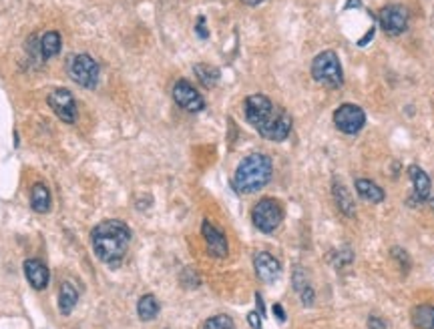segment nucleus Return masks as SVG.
<instances>
[{"mask_svg": "<svg viewBox=\"0 0 434 329\" xmlns=\"http://www.w3.org/2000/svg\"><path fill=\"white\" fill-rule=\"evenodd\" d=\"M374 32H376V27H370L368 32L364 34V38H360V40H358V47H366V44H368V42L374 38Z\"/></svg>", "mask_w": 434, "mask_h": 329, "instance_id": "7c9ffc66", "label": "nucleus"}, {"mask_svg": "<svg viewBox=\"0 0 434 329\" xmlns=\"http://www.w3.org/2000/svg\"><path fill=\"white\" fill-rule=\"evenodd\" d=\"M68 77L83 89H94L101 79V66L91 55H75L68 60Z\"/></svg>", "mask_w": 434, "mask_h": 329, "instance_id": "39448f33", "label": "nucleus"}, {"mask_svg": "<svg viewBox=\"0 0 434 329\" xmlns=\"http://www.w3.org/2000/svg\"><path fill=\"white\" fill-rule=\"evenodd\" d=\"M159 309H161V305L155 300V295H151V293L143 295L141 300L137 301V315H139L141 321H153L159 315Z\"/></svg>", "mask_w": 434, "mask_h": 329, "instance_id": "4be33fe9", "label": "nucleus"}, {"mask_svg": "<svg viewBox=\"0 0 434 329\" xmlns=\"http://www.w3.org/2000/svg\"><path fill=\"white\" fill-rule=\"evenodd\" d=\"M272 175H274L272 159L264 153H253L238 165L231 185L240 195H249L264 189L272 181Z\"/></svg>", "mask_w": 434, "mask_h": 329, "instance_id": "f03ea898", "label": "nucleus"}, {"mask_svg": "<svg viewBox=\"0 0 434 329\" xmlns=\"http://www.w3.org/2000/svg\"><path fill=\"white\" fill-rule=\"evenodd\" d=\"M77 301H79V291L68 281L61 283V289H59V311L62 315H71V311L75 309Z\"/></svg>", "mask_w": 434, "mask_h": 329, "instance_id": "412c9836", "label": "nucleus"}, {"mask_svg": "<svg viewBox=\"0 0 434 329\" xmlns=\"http://www.w3.org/2000/svg\"><path fill=\"white\" fill-rule=\"evenodd\" d=\"M94 255L109 267H117L123 261L131 243V229L125 221L109 219L99 223L91 233Z\"/></svg>", "mask_w": 434, "mask_h": 329, "instance_id": "f257e3e1", "label": "nucleus"}, {"mask_svg": "<svg viewBox=\"0 0 434 329\" xmlns=\"http://www.w3.org/2000/svg\"><path fill=\"white\" fill-rule=\"evenodd\" d=\"M51 205H53V199H51V191H49V187H47V185H42V183L32 185V189H31L32 211H34V213L44 215V213H49V211H51Z\"/></svg>", "mask_w": 434, "mask_h": 329, "instance_id": "f3484780", "label": "nucleus"}, {"mask_svg": "<svg viewBox=\"0 0 434 329\" xmlns=\"http://www.w3.org/2000/svg\"><path fill=\"white\" fill-rule=\"evenodd\" d=\"M255 303H257V313L264 317V315H266V305H264V300H261L259 293H255Z\"/></svg>", "mask_w": 434, "mask_h": 329, "instance_id": "473e14b6", "label": "nucleus"}, {"mask_svg": "<svg viewBox=\"0 0 434 329\" xmlns=\"http://www.w3.org/2000/svg\"><path fill=\"white\" fill-rule=\"evenodd\" d=\"M251 221L261 233H274L283 221V207L276 199H259L251 209Z\"/></svg>", "mask_w": 434, "mask_h": 329, "instance_id": "20e7f679", "label": "nucleus"}, {"mask_svg": "<svg viewBox=\"0 0 434 329\" xmlns=\"http://www.w3.org/2000/svg\"><path fill=\"white\" fill-rule=\"evenodd\" d=\"M292 115L276 105V109L272 111V115L264 120L255 131L266 139V141H274V143H281L290 137L292 133Z\"/></svg>", "mask_w": 434, "mask_h": 329, "instance_id": "423d86ee", "label": "nucleus"}, {"mask_svg": "<svg viewBox=\"0 0 434 329\" xmlns=\"http://www.w3.org/2000/svg\"><path fill=\"white\" fill-rule=\"evenodd\" d=\"M332 195H334V201H336L340 213H344L346 217H354L356 215V201H354V197L350 195V191L346 189L344 183L334 179V183H332Z\"/></svg>", "mask_w": 434, "mask_h": 329, "instance_id": "dca6fc26", "label": "nucleus"}, {"mask_svg": "<svg viewBox=\"0 0 434 329\" xmlns=\"http://www.w3.org/2000/svg\"><path fill=\"white\" fill-rule=\"evenodd\" d=\"M201 233H203V239L207 243L209 255L216 257V259H225L227 253H229V243H227V237L223 235V231H219L212 221L205 219L201 223Z\"/></svg>", "mask_w": 434, "mask_h": 329, "instance_id": "f8f14e48", "label": "nucleus"}, {"mask_svg": "<svg viewBox=\"0 0 434 329\" xmlns=\"http://www.w3.org/2000/svg\"><path fill=\"white\" fill-rule=\"evenodd\" d=\"M410 12L404 4H388L378 12V25L388 36H400L408 29Z\"/></svg>", "mask_w": 434, "mask_h": 329, "instance_id": "0eeeda50", "label": "nucleus"}, {"mask_svg": "<svg viewBox=\"0 0 434 329\" xmlns=\"http://www.w3.org/2000/svg\"><path fill=\"white\" fill-rule=\"evenodd\" d=\"M272 309H274V315L278 317L279 324H285V311H283V307H281L279 303H276V305H274Z\"/></svg>", "mask_w": 434, "mask_h": 329, "instance_id": "2f4dec72", "label": "nucleus"}, {"mask_svg": "<svg viewBox=\"0 0 434 329\" xmlns=\"http://www.w3.org/2000/svg\"><path fill=\"white\" fill-rule=\"evenodd\" d=\"M38 49H40V57L44 60L57 57L62 49V36L57 30L44 32V34L40 36V40H38Z\"/></svg>", "mask_w": 434, "mask_h": 329, "instance_id": "a211bd4d", "label": "nucleus"}, {"mask_svg": "<svg viewBox=\"0 0 434 329\" xmlns=\"http://www.w3.org/2000/svg\"><path fill=\"white\" fill-rule=\"evenodd\" d=\"M368 329H388V324L378 315H370L368 317Z\"/></svg>", "mask_w": 434, "mask_h": 329, "instance_id": "c85d7f7f", "label": "nucleus"}, {"mask_svg": "<svg viewBox=\"0 0 434 329\" xmlns=\"http://www.w3.org/2000/svg\"><path fill=\"white\" fill-rule=\"evenodd\" d=\"M392 255H398V263L403 265L404 273H406V271H408V267H410V257H408V253H406V251H403L400 247H394V249H392Z\"/></svg>", "mask_w": 434, "mask_h": 329, "instance_id": "cd10ccee", "label": "nucleus"}, {"mask_svg": "<svg viewBox=\"0 0 434 329\" xmlns=\"http://www.w3.org/2000/svg\"><path fill=\"white\" fill-rule=\"evenodd\" d=\"M334 124L344 135H358L366 127V113L358 105H340L334 111Z\"/></svg>", "mask_w": 434, "mask_h": 329, "instance_id": "6e6552de", "label": "nucleus"}, {"mask_svg": "<svg viewBox=\"0 0 434 329\" xmlns=\"http://www.w3.org/2000/svg\"><path fill=\"white\" fill-rule=\"evenodd\" d=\"M360 4H362V0H348L344 8L348 10V8H354V6H360Z\"/></svg>", "mask_w": 434, "mask_h": 329, "instance_id": "72a5a7b5", "label": "nucleus"}, {"mask_svg": "<svg viewBox=\"0 0 434 329\" xmlns=\"http://www.w3.org/2000/svg\"><path fill=\"white\" fill-rule=\"evenodd\" d=\"M274 109H276L274 101H272L270 96L261 94V92L249 94L248 98H246V103H244V113H246V119H248V122L253 127V129H257L264 120L268 119V117L272 115V111H274Z\"/></svg>", "mask_w": 434, "mask_h": 329, "instance_id": "9d476101", "label": "nucleus"}, {"mask_svg": "<svg viewBox=\"0 0 434 329\" xmlns=\"http://www.w3.org/2000/svg\"><path fill=\"white\" fill-rule=\"evenodd\" d=\"M193 73H195L197 81H199L203 87H207V89L216 87L217 83H219V79H221L219 68H217V66H212V64H205V62L195 64V66H193Z\"/></svg>", "mask_w": 434, "mask_h": 329, "instance_id": "aec40b11", "label": "nucleus"}, {"mask_svg": "<svg viewBox=\"0 0 434 329\" xmlns=\"http://www.w3.org/2000/svg\"><path fill=\"white\" fill-rule=\"evenodd\" d=\"M173 101L187 113H199L205 109V101L201 92L195 89L189 81L181 79L173 85Z\"/></svg>", "mask_w": 434, "mask_h": 329, "instance_id": "9b49d317", "label": "nucleus"}, {"mask_svg": "<svg viewBox=\"0 0 434 329\" xmlns=\"http://www.w3.org/2000/svg\"><path fill=\"white\" fill-rule=\"evenodd\" d=\"M292 283H294V289H296L298 293H302L304 289H308V287H310V281H308V273H306V269L296 267L294 273H292Z\"/></svg>", "mask_w": 434, "mask_h": 329, "instance_id": "393cba45", "label": "nucleus"}, {"mask_svg": "<svg viewBox=\"0 0 434 329\" xmlns=\"http://www.w3.org/2000/svg\"><path fill=\"white\" fill-rule=\"evenodd\" d=\"M412 324L418 329H434V305H418L412 309Z\"/></svg>", "mask_w": 434, "mask_h": 329, "instance_id": "5701e85b", "label": "nucleus"}, {"mask_svg": "<svg viewBox=\"0 0 434 329\" xmlns=\"http://www.w3.org/2000/svg\"><path fill=\"white\" fill-rule=\"evenodd\" d=\"M203 329H235V324L229 315L225 313H219V315H214L209 317L205 324H203Z\"/></svg>", "mask_w": 434, "mask_h": 329, "instance_id": "b1692460", "label": "nucleus"}, {"mask_svg": "<svg viewBox=\"0 0 434 329\" xmlns=\"http://www.w3.org/2000/svg\"><path fill=\"white\" fill-rule=\"evenodd\" d=\"M311 79L328 89H340L344 85V70L340 57L334 51H322L311 60Z\"/></svg>", "mask_w": 434, "mask_h": 329, "instance_id": "7ed1b4c3", "label": "nucleus"}, {"mask_svg": "<svg viewBox=\"0 0 434 329\" xmlns=\"http://www.w3.org/2000/svg\"><path fill=\"white\" fill-rule=\"evenodd\" d=\"M244 4H248V6H257V4H261L264 0H242Z\"/></svg>", "mask_w": 434, "mask_h": 329, "instance_id": "f704fd0d", "label": "nucleus"}, {"mask_svg": "<svg viewBox=\"0 0 434 329\" xmlns=\"http://www.w3.org/2000/svg\"><path fill=\"white\" fill-rule=\"evenodd\" d=\"M248 324L251 326V329H261V315L257 311H251L248 313Z\"/></svg>", "mask_w": 434, "mask_h": 329, "instance_id": "c756f323", "label": "nucleus"}, {"mask_svg": "<svg viewBox=\"0 0 434 329\" xmlns=\"http://www.w3.org/2000/svg\"><path fill=\"white\" fill-rule=\"evenodd\" d=\"M181 283H183L186 287H189V289H193V287L199 285V275L193 269H186L181 273Z\"/></svg>", "mask_w": 434, "mask_h": 329, "instance_id": "a878e982", "label": "nucleus"}, {"mask_svg": "<svg viewBox=\"0 0 434 329\" xmlns=\"http://www.w3.org/2000/svg\"><path fill=\"white\" fill-rule=\"evenodd\" d=\"M195 34L199 36V38H207L209 36V30H207V21H205V16H199L197 18V23H195Z\"/></svg>", "mask_w": 434, "mask_h": 329, "instance_id": "bb28decb", "label": "nucleus"}, {"mask_svg": "<svg viewBox=\"0 0 434 329\" xmlns=\"http://www.w3.org/2000/svg\"><path fill=\"white\" fill-rule=\"evenodd\" d=\"M408 177L412 181V187H414V193H412V199H408V205H420L424 201L431 199V177L418 167V165H410L408 167Z\"/></svg>", "mask_w": 434, "mask_h": 329, "instance_id": "ddd939ff", "label": "nucleus"}, {"mask_svg": "<svg viewBox=\"0 0 434 329\" xmlns=\"http://www.w3.org/2000/svg\"><path fill=\"white\" fill-rule=\"evenodd\" d=\"M49 107L53 109V113L62 120L73 124L77 120V103H75V94L68 89H55L49 92L47 96Z\"/></svg>", "mask_w": 434, "mask_h": 329, "instance_id": "1a4fd4ad", "label": "nucleus"}, {"mask_svg": "<svg viewBox=\"0 0 434 329\" xmlns=\"http://www.w3.org/2000/svg\"><path fill=\"white\" fill-rule=\"evenodd\" d=\"M253 267H255L257 277H259L264 283H274L279 277V271H281L278 259H276L272 253H268V251L255 253V257H253Z\"/></svg>", "mask_w": 434, "mask_h": 329, "instance_id": "4468645a", "label": "nucleus"}, {"mask_svg": "<svg viewBox=\"0 0 434 329\" xmlns=\"http://www.w3.org/2000/svg\"><path fill=\"white\" fill-rule=\"evenodd\" d=\"M356 191L362 199H366L370 203H382L384 201V189L370 179H356Z\"/></svg>", "mask_w": 434, "mask_h": 329, "instance_id": "6ab92c4d", "label": "nucleus"}, {"mask_svg": "<svg viewBox=\"0 0 434 329\" xmlns=\"http://www.w3.org/2000/svg\"><path fill=\"white\" fill-rule=\"evenodd\" d=\"M23 269H25L27 281L31 283L32 289H36V291L47 289L49 279H51V273H49V267L42 261H38V259H27L25 265H23Z\"/></svg>", "mask_w": 434, "mask_h": 329, "instance_id": "2eb2a0df", "label": "nucleus"}]
</instances>
